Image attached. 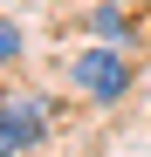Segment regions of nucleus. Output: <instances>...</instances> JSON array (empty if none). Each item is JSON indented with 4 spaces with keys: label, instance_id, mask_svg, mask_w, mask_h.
Listing matches in <instances>:
<instances>
[{
    "label": "nucleus",
    "instance_id": "2",
    "mask_svg": "<svg viewBox=\"0 0 151 157\" xmlns=\"http://www.w3.org/2000/svg\"><path fill=\"white\" fill-rule=\"evenodd\" d=\"M0 109L14 116V130H21V144H28V150H35V144L48 137V109H41V96H7Z\"/></svg>",
    "mask_w": 151,
    "mask_h": 157
},
{
    "label": "nucleus",
    "instance_id": "1",
    "mask_svg": "<svg viewBox=\"0 0 151 157\" xmlns=\"http://www.w3.org/2000/svg\"><path fill=\"white\" fill-rule=\"evenodd\" d=\"M69 75H76V89L89 102H124L131 96V62L110 55V48H83V55L69 62Z\"/></svg>",
    "mask_w": 151,
    "mask_h": 157
},
{
    "label": "nucleus",
    "instance_id": "3",
    "mask_svg": "<svg viewBox=\"0 0 151 157\" xmlns=\"http://www.w3.org/2000/svg\"><path fill=\"white\" fill-rule=\"evenodd\" d=\"M89 34H103V41H131V14H124V0H103V7H89Z\"/></svg>",
    "mask_w": 151,
    "mask_h": 157
},
{
    "label": "nucleus",
    "instance_id": "5",
    "mask_svg": "<svg viewBox=\"0 0 151 157\" xmlns=\"http://www.w3.org/2000/svg\"><path fill=\"white\" fill-rule=\"evenodd\" d=\"M14 150H28V144H21V130H14V116L0 109V157H14Z\"/></svg>",
    "mask_w": 151,
    "mask_h": 157
},
{
    "label": "nucleus",
    "instance_id": "4",
    "mask_svg": "<svg viewBox=\"0 0 151 157\" xmlns=\"http://www.w3.org/2000/svg\"><path fill=\"white\" fill-rule=\"evenodd\" d=\"M14 62H21V28L0 14V68H14Z\"/></svg>",
    "mask_w": 151,
    "mask_h": 157
}]
</instances>
